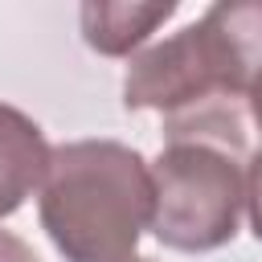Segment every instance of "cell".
<instances>
[{"label":"cell","mask_w":262,"mask_h":262,"mask_svg":"<svg viewBox=\"0 0 262 262\" xmlns=\"http://www.w3.org/2000/svg\"><path fill=\"white\" fill-rule=\"evenodd\" d=\"M151 168L119 139H70L49 151L41 229L66 262H131L151 225Z\"/></svg>","instance_id":"cell-1"},{"label":"cell","mask_w":262,"mask_h":262,"mask_svg":"<svg viewBox=\"0 0 262 262\" xmlns=\"http://www.w3.org/2000/svg\"><path fill=\"white\" fill-rule=\"evenodd\" d=\"M151 168V233L180 254L233 242L246 209V160L213 143H164Z\"/></svg>","instance_id":"cell-2"},{"label":"cell","mask_w":262,"mask_h":262,"mask_svg":"<svg viewBox=\"0 0 262 262\" xmlns=\"http://www.w3.org/2000/svg\"><path fill=\"white\" fill-rule=\"evenodd\" d=\"M217 94H237L225 82V70L217 61V49L209 33L196 25L139 49L123 74V106L127 111H160L164 119L196 106ZM246 98V94H242Z\"/></svg>","instance_id":"cell-3"},{"label":"cell","mask_w":262,"mask_h":262,"mask_svg":"<svg viewBox=\"0 0 262 262\" xmlns=\"http://www.w3.org/2000/svg\"><path fill=\"white\" fill-rule=\"evenodd\" d=\"M49 143L33 115L0 102V221L12 217L49 172Z\"/></svg>","instance_id":"cell-4"},{"label":"cell","mask_w":262,"mask_h":262,"mask_svg":"<svg viewBox=\"0 0 262 262\" xmlns=\"http://www.w3.org/2000/svg\"><path fill=\"white\" fill-rule=\"evenodd\" d=\"M176 0H90L78 8L82 41L102 57H131L168 16Z\"/></svg>","instance_id":"cell-5"},{"label":"cell","mask_w":262,"mask_h":262,"mask_svg":"<svg viewBox=\"0 0 262 262\" xmlns=\"http://www.w3.org/2000/svg\"><path fill=\"white\" fill-rule=\"evenodd\" d=\"M201 29L217 49L229 86L246 94L262 74V0H221L201 16Z\"/></svg>","instance_id":"cell-6"},{"label":"cell","mask_w":262,"mask_h":262,"mask_svg":"<svg viewBox=\"0 0 262 262\" xmlns=\"http://www.w3.org/2000/svg\"><path fill=\"white\" fill-rule=\"evenodd\" d=\"M246 217H250L254 237L262 242V147L246 164Z\"/></svg>","instance_id":"cell-7"},{"label":"cell","mask_w":262,"mask_h":262,"mask_svg":"<svg viewBox=\"0 0 262 262\" xmlns=\"http://www.w3.org/2000/svg\"><path fill=\"white\" fill-rule=\"evenodd\" d=\"M0 262H37V254L25 237H16L12 229H0Z\"/></svg>","instance_id":"cell-8"},{"label":"cell","mask_w":262,"mask_h":262,"mask_svg":"<svg viewBox=\"0 0 262 262\" xmlns=\"http://www.w3.org/2000/svg\"><path fill=\"white\" fill-rule=\"evenodd\" d=\"M246 106H250V123H254V131L262 135V74L250 82V90H246Z\"/></svg>","instance_id":"cell-9"},{"label":"cell","mask_w":262,"mask_h":262,"mask_svg":"<svg viewBox=\"0 0 262 262\" xmlns=\"http://www.w3.org/2000/svg\"><path fill=\"white\" fill-rule=\"evenodd\" d=\"M131 262H151V258H131Z\"/></svg>","instance_id":"cell-10"}]
</instances>
